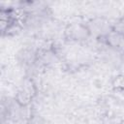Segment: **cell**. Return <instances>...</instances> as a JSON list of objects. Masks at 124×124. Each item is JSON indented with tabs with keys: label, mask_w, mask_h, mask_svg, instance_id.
<instances>
[{
	"label": "cell",
	"mask_w": 124,
	"mask_h": 124,
	"mask_svg": "<svg viewBox=\"0 0 124 124\" xmlns=\"http://www.w3.org/2000/svg\"><path fill=\"white\" fill-rule=\"evenodd\" d=\"M36 93L37 89L33 80L31 78H25L18 86L15 96V100L19 107L24 108L31 104L36 96Z\"/></svg>",
	"instance_id": "cell-1"
},
{
	"label": "cell",
	"mask_w": 124,
	"mask_h": 124,
	"mask_svg": "<svg viewBox=\"0 0 124 124\" xmlns=\"http://www.w3.org/2000/svg\"><path fill=\"white\" fill-rule=\"evenodd\" d=\"M91 30L88 24L83 22H71L64 29V36L72 42H80L87 40L91 36Z\"/></svg>",
	"instance_id": "cell-2"
},
{
	"label": "cell",
	"mask_w": 124,
	"mask_h": 124,
	"mask_svg": "<svg viewBox=\"0 0 124 124\" xmlns=\"http://www.w3.org/2000/svg\"><path fill=\"white\" fill-rule=\"evenodd\" d=\"M105 42L107 45L110 47H121V46L124 44V33H122L119 30L111 29L105 37Z\"/></svg>",
	"instance_id": "cell-3"
},
{
	"label": "cell",
	"mask_w": 124,
	"mask_h": 124,
	"mask_svg": "<svg viewBox=\"0 0 124 124\" xmlns=\"http://www.w3.org/2000/svg\"><path fill=\"white\" fill-rule=\"evenodd\" d=\"M113 87L118 91L124 92V76H119L114 79Z\"/></svg>",
	"instance_id": "cell-4"
}]
</instances>
